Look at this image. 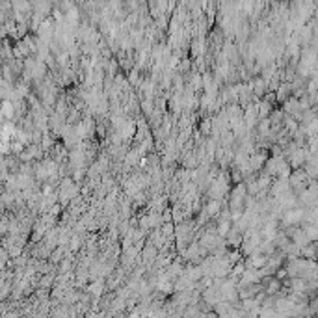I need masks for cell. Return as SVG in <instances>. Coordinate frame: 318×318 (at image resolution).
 Listing matches in <instances>:
<instances>
[{"mask_svg":"<svg viewBox=\"0 0 318 318\" xmlns=\"http://www.w3.org/2000/svg\"><path fill=\"white\" fill-rule=\"evenodd\" d=\"M301 227V231L305 234V238H307L309 242H317V236H318V227L315 223H303V225H300Z\"/></svg>","mask_w":318,"mask_h":318,"instance_id":"obj_3","label":"cell"},{"mask_svg":"<svg viewBox=\"0 0 318 318\" xmlns=\"http://www.w3.org/2000/svg\"><path fill=\"white\" fill-rule=\"evenodd\" d=\"M69 270H71V257L60 261V272H69Z\"/></svg>","mask_w":318,"mask_h":318,"instance_id":"obj_7","label":"cell"},{"mask_svg":"<svg viewBox=\"0 0 318 318\" xmlns=\"http://www.w3.org/2000/svg\"><path fill=\"white\" fill-rule=\"evenodd\" d=\"M222 207H223V201H218V199H209L207 205L203 207L201 211L209 216V220H216V218H218V214H220V211H222Z\"/></svg>","mask_w":318,"mask_h":318,"instance_id":"obj_1","label":"cell"},{"mask_svg":"<svg viewBox=\"0 0 318 318\" xmlns=\"http://www.w3.org/2000/svg\"><path fill=\"white\" fill-rule=\"evenodd\" d=\"M15 116V106L11 99H6L0 103V117H6L8 121H11V117Z\"/></svg>","mask_w":318,"mask_h":318,"instance_id":"obj_2","label":"cell"},{"mask_svg":"<svg viewBox=\"0 0 318 318\" xmlns=\"http://www.w3.org/2000/svg\"><path fill=\"white\" fill-rule=\"evenodd\" d=\"M274 279H277L279 283H283V281H286L288 279V272H286L285 266H281V268H277L276 272H274Z\"/></svg>","mask_w":318,"mask_h":318,"instance_id":"obj_5","label":"cell"},{"mask_svg":"<svg viewBox=\"0 0 318 318\" xmlns=\"http://www.w3.org/2000/svg\"><path fill=\"white\" fill-rule=\"evenodd\" d=\"M192 86H194V89H201L203 88V76L201 74H192Z\"/></svg>","mask_w":318,"mask_h":318,"instance_id":"obj_6","label":"cell"},{"mask_svg":"<svg viewBox=\"0 0 318 318\" xmlns=\"http://www.w3.org/2000/svg\"><path fill=\"white\" fill-rule=\"evenodd\" d=\"M300 318H315V317H311V315H305V317H300Z\"/></svg>","mask_w":318,"mask_h":318,"instance_id":"obj_8","label":"cell"},{"mask_svg":"<svg viewBox=\"0 0 318 318\" xmlns=\"http://www.w3.org/2000/svg\"><path fill=\"white\" fill-rule=\"evenodd\" d=\"M103 288H105V283L99 279V281H95V283H91V285H89V292H91L95 298H99L101 294H103Z\"/></svg>","mask_w":318,"mask_h":318,"instance_id":"obj_4","label":"cell"},{"mask_svg":"<svg viewBox=\"0 0 318 318\" xmlns=\"http://www.w3.org/2000/svg\"><path fill=\"white\" fill-rule=\"evenodd\" d=\"M0 103H2V101H0Z\"/></svg>","mask_w":318,"mask_h":318,"instance_id":"obj_9","label":"cell"}]
</instances>
